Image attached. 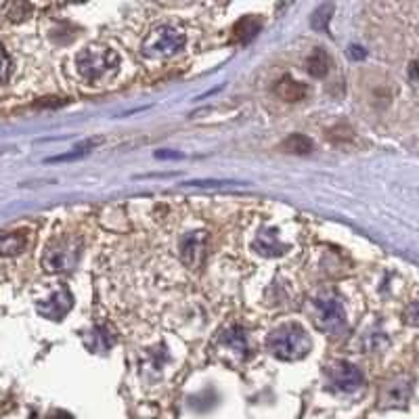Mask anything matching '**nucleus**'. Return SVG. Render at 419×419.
I'll return each mask as SVG.
<instances>
[{
    "label": "nucleus",
    "mask_w": 419,
    "mask_h": 419,
    "mask_svg": "<svg viewBox=\"0 0 419 419\" xmlns=\"http://www.w3.org/2000/svg\"><path fill=\"white\" fill-rule=\"evenodd\" d=\"M311 346H313L311 335L306 333L302 325H296V323H285L266 338L268 352L281 361L304 359L311 352Z\"/></svg>",
    "instance_id": "obj_1"
},
{
    "label": "nucleus",
    "mask_w": 419,
    "mask_h": 419,
    "mask_svg": "<svg viewBox=\"0 0 419 419\" xmlns=\"http://www.w3.org/2000/svg\"><path fill=\"white\" fill-rule=\"evenodd\" d=\"M411 392H413V381H411V377H407V375H396V377H392L390 381L384 384L381 394H379V403H381V407H386V409H398V407H405V405L409 403Z\"/></svg>",
    "instance_id": "obj_6"
},
{
    "label": "nucleus",
    "mask_w": 419,
    "mask_h": 419,
    "mask_svg": "<svg viewBox=\"0 0 419 419\" xmlns=\"http://www.w3.org/2000/svg\"><path fill=\"white\" fill-rule=\"evenodd\" d=\"M405 318H407V323H409V325L419 327V300H413V302L407 306V311H405Z\"/></svg>",
    "instance_id": "obj_18"
},
{
    "label": "nucleus",
    "mask_w": 419,
    "mask_h": 419,
    "mask_svg": "<svg viewBox=\"0 0 419 419\" xmlns=\"http://www.w3.org/2000/svg\"><path fill=\"white\" fill-rule=\"evenodd\" d=\"M185 185L187 187H222V185H233V180H189Z\"/></svg>",
    "instance_id": "obj_19"
},
{
    "label": "nucleus",
    "mask_w": 419,
    "mask_h": 419,
    "mask_svg": "<svg viewBox=\"0 0 419 419\" xmlns=\"http://www.w3.org/2000/svg\"><path fill=\"white\" fill-rule=\"evenodd\" d=\"M49 419H71V415H67L65 411H57V413H52Z\"/></svg>",
    "instance_id": "obj_24"
},
{
    "label": "nucleus",
    "mask_w": 419,
    "mask_h": 419,
    "mask_svg": "<svg viewBox=\"0 0 419 419\" xmlns=\"http://www.w3.org/2000/svg\"><path fill=\"white\" fill-rule=\"evenodd\" d=\"M208 252V235L202 231L189 233L180 241V258L189 268H200Z\"/></svg>",
    "instance_id": "obj_8"
},
{
    "label": "nucleus",
    "mask_w": 419,
    "mask_h": 419,
    "mask_svg": "<svg viewBox=\"0 0 419 419\" xmlns=\"http://www.w3.org/2000/svg\"><path fill=\"white\" fill-rule=\"evenodd\" d=\"M69 309H71V296L67 292H57L51 300H49V311L42 314L47 318H54L57 321V318H61L63 314L67 313Z\"/></svg>",
    "instance_id": "obj_13"
},
{
    "label": "nucleus",
    "mask_w": 419,
    "mask_h": 419,
    "mask_svg": "<svg viewBox=\"0 0 419 419\" xmlns=\"http://www.w3.org/2000/svg\"><path fill=\"white\" fill-rule=\"evenodd\" d=\"M252 250H254L256 254L264 256V258H279V256L285 254L287 248L279 241V235H277L275 229H266V226H264V229L258 231V235L254 237Z\"/></svg>",
    "instance_id": "obj_9"
},
{
    "label": "nucleus",
    "mask_w": 419,
    "mask_h": 419,
    "mask_svg": "<svg viewBox=\"0 0 419 419\" xmlns=\"http://www.w3.org/2000/svg\"><path fill=\"white\" fill-rule=\"evenodd\" d=\"M350 57L352 59H365L367 52L363 47H359V45H355V47H350Z\"/></svg>",
    "instance_id": "obj_22"
},
{
    "label": "nucleus",
    "mask_w": 419,
    "mask_h": 419,
    "mask_svg": "<svg viewBox=\"0 0 419 419\" xmlns=\"http://www.w3.org/2000/svg\"><path fill=\"white\" fill-rule=\"evenodd\" d=\"M25 248V235L23 233H4L2 235V254L13 256L19 254Z\"/></svg>",
    "instance_id": "obj_16"
},
{
    "label": "nucleus",
    "mask_w": 419,
    "mask_h": 419,
    "mask_svg": "<svg viewBox=\"0 0 419 419\" xmlns=\"http://www.w3.org/2000/svg\"><path fill=\"white\" fill-rule=\"evenodd\" d=\"M275 93H277V97H281L283 101L296 103V101H302V99H304L306 86L300 84V82H296V80H292L289 76H285V78L277 84Z\"/></svg>",
    "instance_id": "obj_10"
},
{
    "label": "nucleus",
    "mask_w": 419,
    "mask_h": 419,
    "mask_svg": "<svg viewBox=\"0 0 419 419\" xmlns=\"http://www.w3.org/2000/svg\"><path fill=\"white\" fill-rule=\"evenodd\" d=\"M220 342L222 344H226L231 350H235V352H248V338H246V331L241 329V327H229L226 331H222L220 333Z\"/></svg>",
    "instance_id": "obj_12"
},
{
    "label": "nucleus",
    "mask_w": 419,
    "mask_h": 419,
    "mask_svg": "<svg viewBox=\"0 0 419 419\" xmlns=\"http://www.w3.org/2000/svg\"><path fill=\"white\" fill-rule=\"evenodd\" d=\"M306 69L313 78H323L331 69V57L325 49H314L311 57L306 59Z\"/></svg>",
    "instance_id": "obj_11"
},
{
    "label": "nucleus",
    "mask_w": 419,
    "mask_h": 419,
    "mask_svg": "<svg viewBox=\"0 0 419 419\" xmlns=\"http://www.w3.org/2000/svg\"><path fill=\"white\" fill-rule=\"evenodd\" d=\"M329 379L338 392L348 394V392H357L363 386L365 377H363V371L357 365H352L348 361H338L329 369Z\"/></svg>",
    "instance_id": "obj_7"
},
{
    "label": "nucleus",
    "mask_w": 419,
    "mask_h": 419,
    "mask_svg": "<svg viewBox=\"0 0 419 419\" xmlns=\"http://www.w3.org/2000/svg\"><path fill=\"white\" fill-rule=\"evenodd\" d=\"M235 40H239V42H248V40H252L258 32H260V21H256L254 17H243L237 25H235Z\"/></svg>",
    "instance_id": "obj_14"
},
{
    "label": "nucleus",
    "mask_w": 419,
    "mask_h": 419,
    "mask_svg": "<svg viewBox=\"0 0 419 419\" xmlns=\"http://www.w3.org/2000/svg\"><path fill=\"white\" fill-rule=\"evenodd\" d=\"M283 149L287 154H311L313 151V141L304 134H292L287 141H283Z\"/></svg>",
    "instance_id": "obj_15"
},
{
    "label": "nucleus",
    "mask_w": 419,
    "mask_h": 419,
    "mask_svg": "<svg viewBox=\"0 0 419 419\" xmlns=\"http://www.w3.org/2000/svg\"><path fill=\"white\" fill-rule=\"evenodd\" d=\"M8 69H11V61H8V52H2V80H8Z\"/></svg>",
    "instance_id": "obj_20"
},
{
    "label": "nucleus",
    "mask_w": 419,
    "mask_h": 419,
    "mask_svg": "<svg viewBox=\"0 0 419 419\" xmlns=\"http://www.w3.org/2000/svg\"><path fill=\"white\" fill-rule=\"evenodd\" d=\"M76 67H78V74L86 82L99 84V82L111 78L117 71L120 57H117V52L107 49V47L93 45V47H86V49H82V51L78 52Z\"/></svg>",
    "instance_id": "obj_2"
},
{
    "label": "nucleus",
    "mask_w": 419,
    "mask_h": 419,
    "mask_svg": "<svg viewBox=\"0 0 419 419\" xmlns=\"http://www.w3.org/2000/svg\"><path fill=\"white\" fill-rule=\"evenodd\" d=\"M333 15V4H321L313 15V28L318 30V32H325L327 30V23Z\"/></svg>",
    "instance_id": "obj_17"
},
{
    "label": "nucleus",
    "mask_w": 419,
    "mask_h": 419,
    "mask_svg": "<svg viewBox=\"0 0 419 419\" xmlns=\"http://www.w3.org/2000/svg\"><path fill=\"white\" fill-rule=\"evenodd\" d=\"M314 309H316V325L321 329H325L329 333H338L340 329H344L346 311H344L340 296H335L333 292H325V294L316 296Z\"/></svg>",
    "instance_id": "obj_4"
},
{
    "label": "nucleus",
    "mask_w": 419,
    "mask_h": 419,
    "mask_svg": "<svg viewBox=\"0 0 419 419\" xmlns=\"http://www.w3.org/2000/svg\"><path fill=\"white\" fill-rule=\"evenodd\" d=\"M78 256H80V246L67 237H61V239H54L47 248L42 256V266L47 272H65L74 268Z\"/></svg>",
    "instance_id": "obj_5"
},
{
    "label": "nucleus",
    "mask_w": 419,
    "mask_h": 419,
    "mask_svg": "<svg viewBox=\"0 0 419 419\" xmlns=\"http://www.w3.org/2000/svg\"><path fill=\"white\" fill-rule=\"evenodd\" d=\"M88 151H80V154H67V156H57V157H49L47 161H67V159H78V157L86 156Z\"/></svg>",
    "instance_id": "obj_21"
},
{
    "label": "nucleus",
    "mask_w": 419,
    "mask_h": 419,
    "mask_svg": "<svg viewBox=\"0 0 419 419\" xmlns=\"http://www.w3.org/2000/svg\"><path fill=\"white\" fill-rule=\"evenodd\" d=\"M185 32L172 23H159L143 40L141 52L147 59H166L185 49Z\"/></svg>",
    "instance_id": "obj_3"
},
{
    "label": "nucleus",
    "mask_w": 419,
    "mask_h": 419,
    "mask_svg": "<svg viewBox=\"0 0 419 419\" xmlns=\"http://www.w3.org/2000/svg\"><path fill=\"white\" fill-rule=\"evenodd\" d=\"M156 157H159V159H163V157H176V159H180V157H183V154H170V151H157Z\"/></svg>",
    "instance_id": "obj_23"
}]
</instances>
